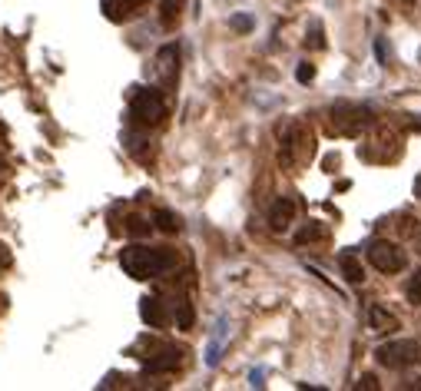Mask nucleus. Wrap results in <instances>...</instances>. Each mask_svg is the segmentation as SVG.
<instances>
[{"label": "nucleus", "mask_w": 421, "mask_h": 391, "mask_svg": "<svg viewBox=\"0 0 421 391\" xmlns=\"http://www.w3.org/2000/svg\"><path fill=\"white\" fill-rule=\"evenodd\" d=\"M119 265L130 279H156V275H166L176 265V255L169 249H150V245H130L119 252Z\"/></svg>", "instance_id": "1"}, {"label": "nucleus", "mask_w": 421, "mask_h": 391, "mask_svg": "<svg viewBox=\"0 0 421 391\" xmlns=\"http://www.w3.org/2000/svg\"><path fill=\"white\" fill-rule=\"evenodd\" d=\"M312 156V137L305 133L302 123H286L279 130V159L288 170H299L302 163H309Z\"/></svg>", "instance_id": "2"}, {"label": "nucleus", "mask_w": 421, "mask_h": 391, "mask_svg": "<svg viewBox=\"0 0 421 391\" xmlns=\"http://www.w3.org/2000/svg\"><path fill=\"white\" fill-rule=\"evenodd\" d=\"M371 123V110L358 106V103H335L329 110V130L338 137H358Z\"/></svg>", "instance_id": "3"}, {"label": "nucleus", "mask_w": 421, "mask_h": 391, "mask_svg": "<svg viewBox=\"0 0 421 391\" xmlns=\"http://www.w3.org/2000/svg\"><path fill=\"white\" fill-rule=\"evenodd\" d=\"M130 117L136 123H143V126H156V123H163L166 119V100H163V93L159 90H136L133 103H130Z\"/></svg>", "instance_id": "4"}, {"label": "nucleus", "mask_w": 421, "mask_h": 391, "mask_svg": "<svg viewBox=\"0 0 421 391\" xmlns=\"http://www.w3.org/2000/svg\"><path fill=\"white\" fill-rule=\"evenodd\" d=\"M375 358H378V365H385V368H408V365H418L421 361V345L411 339L388 341V345H378V348H375Z\"/></svg>", "instance_id": "5"}, {"label": "nucleus", "mask_w": 421, "mask_h": 391, "mask_svg": "<svg viewBox=\"0 0 421 391\" xmlns=\"http://www.w3.org/2000/svg\"><path fill=\"white\" fill-rule=\"evenodd\" d=\"M369 262L375 265V269H378V272H385V275L402 272L404 265H408V259H404V249H398L395 242H371Z\"/></svg>", "instance_id": "6"}, {"label": "nucleus", "mask_w": 421, "mask_h": 391, "mask_svg": "<svg viewBox=\"0 0 421 391\" xmlns=\"http://www.w3.org/2000/svg\"><path fill=\"white\" fill-rule=\"evenodd\" d=\"M292 219H295V199L292 196H279L269 209V225L275 232H286L288 225H292Z\"/></svg>", "instance_id": "7"}, {"label": "nucleus", "mask_w": 421, "mask_h": 391, "mask_svg": "<svg viewBox=\"0 0 421 391\" xmlns=\"http://www.w3.org/2000/svg\"><path fill=\"white\" fill-rule=\"evenodd\" d=\"M183 365V352L179 348H163L159 355H150L143 361V368L150 374H163V372H176Z\"/></svg>", "instance_id": "8"}, {"label": "nucleus", "mask_w": 421, "mask_h": 391, "mask_svg": "<svg viewBox=\"0 0 421 391\" xmlns=\"http://www.w3.org/2000/svg\"><path fill=\"white\" fill-rule=\"evenodd\" d=\"M139 315H143V322L150 325V328H163V325L169 322V312H166V305H163L159 295L139 299Z\"/></svg>", "instance_id": "9"}, {"label": "nucleus", "mask_w": 421, "mask_h": 391, "mask_svg": "<svg viewBox=\"0 0 421 391\" xmlns=\"http://www.w3.org/2000/svg\"><path fill=\"white\" fill-rule=\"evenodd\" d=\"M156 70H159L163 83H173V80H176V73H179V47H176V43L159 47V53H156Z\"/></svg>", "instance_id": "10"}, {"label": "nucleus", "mask_w": 421, "mask_h": 391, "mask_svg": "<svg viewBox=\"0 0 421 391\" xmlns=\"http://www.w3.org/2000/svg\"><path fill=\"white\" fill-rule=\"evenodd\" d=\"M365 319H369L371 332H395V328H398V319H395L382 302H371V305L365 308Z\"/></svg>", "instance_id": "11"}, {"label": "nucleus", "mask_w": 421, "mask_h": 391, "mask_svg": "<svg viewBox=\"0 0 421 391\" xmlns=\"http://www.w3.org/2000/svg\"><path fill=\"white\" fill-rule=\"evenodd\" d=\"M338 265H342V275H345V282H352V285H362V282H365V265H362V259H358L352 249L338 255Z\"/></svg>", "instance_id": "12"}, {"label": "nucleus", "mask_w": 421, "mask_h": 391, "mask_svg": "<svg viewBox=\"0 0 421 391\" xmlns=\"http://www.w3.org/2000/svg\"><path fill=\"white\" fill-rule=\"evenodd\" d=\"M146 0H103V14L110 20H123V17H130L136 7H143Z\"/></svg>", "instance_id": "13"}, {"label": "nucleus", "mask_w": 421, "mask_h": 391, "mask_svg": "<svg viewBox=\"0 0 421 391\" xmlns=\"http://www.w3.org/2000/svg\"><path fill=\"white\" fill-rule=\"evenodd\" d=\"M325 236H329V229H325L322 222H309V225H302V229L295 232V242H299V245H312V242H322Z\"/></svg>", "instance_id": "14"}, {"label": "nucleus", "mask_w": 421, "mask_h": 391, "mask_svg": "<svg viewBox=\"0 0 421 391\" xmlns=\"http://www.w3.org/2000/svg\"><path fill=\"white\" fill-rule=\"evenodd\" d=\"M179 7H183V0H159V23L173 27L179 20Z\"/></svg>", "instance_id": "15"}, {"label": "nucleus", "mask_w": 421, "mask_h": 391, "mask_svg": "<svg viewBox=\"0 0 421 391\" xmlns=\"http://www.w3.org/2000/svg\"><path fill=\"white\" fill-rule=\"evenodd\" d=\"M153 219H156V229H159V232H166V236L179 232V216H176V212H169V209H159Z\"/></svg>", "instance_id": "16"}, {"label": "nucleus", "mask_w": 421, "mask_h": 391, "mask_svg": "<svg viewBox=\"0 0 421 391\" xmlns=\"http://www.w3.org/2000/svg\"><path fill=\"white\" fill-rule=\"evenodd\" d=\"M193 322H196V312H193V305H189L186 299H179V305H176V328H179V332H189V328H193Z\"/></svg>", "instance_id": "17"}, {"label": "nucleus", "mask_w": 421, "mask_h": 391, "mask_svg": "<svg viewBox=\"0 0 421 391\" xmlns=\"http://www.w3.org/2000/svg\"><path fill=\"white\" fill-rule=\"evenodd\" d=\"M305 47H309V50H325V34H322L319 20L309 27V34H305Z\"/></svg>", "instance_id": "18"}, {"label": "nucleus", "mask_w": 421, "mask_h": 391, "mask_svg": "<svg viewBox=\"0 0 421 391\" xmlns=\"http://www.w3.org/2000/svg\"><path fill=\"white\" fill-rule=\"evenodd\" d=\"M229 27H233L236 34H253L255 17H249V14H233V17H229Z\"/></svg>", "instance_id": "19"}, {"label": "nucleus", "mask_w": 421, "mask_h": 391, "mask_svg": "<svg viewBox=\"0 0 421 391\" xmlns=\"http://www.w3.org/2000/svg\"><path fill=\"white\" fill-rule=\"evenodd\" d=\"M404 295H408V302H411V305H421V269H415V275L408 279Z\"/></svg>", "instance_id": "20"}, {"label": "nucleus", "mask_w": 421, "mask_h": 391, "mask_svg": "<svg viewBox=\"0 0 421 391\" xmlns=\"http://www.w3.org/2000/svg\"><path fill=\"white\" fill-rule=\"evenodd\" d=\"M126 229H130V236H146V232H150L153 225H150V222H146V219H139V216H133Z\"/></svg>", "instance_id": "21"}, {"label": "nucleus", "mask_w": 421, "mask_h": 391, "mask_svg": "<svg viewBox=\"0 0 421 391\" xmlns=\"http://www.w3.org/2000/svg\"><path fill=\"white\" fill-rule=\"evenodd\" d=\"M295 80H299V83H312V80H315V67H312V63H299Z\"/></svg>", "instance_id": "22"}, {"label": "nucleus", "mask_w": 421, "mask_h": 391, "mask_svg": "<svg viewBox=\"0 0 421 391\" xmlns=\"http://www.w3.org/2000/svg\"><path fill=\"white\" fill-rule=\"evenodd\" d=\"M355 388H358V391H362V388H365V391H378L382 385H378V378H375V374H362V378L355 381Z\"/></svg>", "instance_id": "23"}, {"label": "nucleus", "mask_w": 421, "mask_h": 391, "mask_svg": "<svg viewBox=\"0 0 421 391\" xmlns=\"http://www.w3.org/2000/svg\"><path fill=\"white\" fill-rule=\"evenodd\" d=\"M7 265H10V249L0 242V269H7Z\"/></svg>", "instance_id": "24"}, {"label": "nucleus", "mask_w": 421, "mask_h": 391, "mask_svg": "<svg viewBox=\"0 0 421 391\" xmlns=\"http://www.w3.org/2000/svg\"><path fill=\"white\" fill-rule=\"evenodd\" d=\"M404 388H421V378H408V381H404Z\"/></svg>", "instance_id": "25"}, {"label": "nucleus", "mask_w": 421, "mask_h": 391, "mask_svg": "<svg viewBox=\"0 0 421 391\" xmlns=\"http://www.w3.org/2000/svg\"><path fill=\"white\" fill-rule=\"evenodd\" d=\"M415 196H418V199H421V176H418V179H415Z\"/></svg>", "instance_id": "26"}, {"label": "nucleus", "mask_w": 421, "mask_h": 391, "mask_svg": "<svg viewBox=\"0 0 421 391\" xmlns=\"http://www.w3.org/2000/svg\"><path fill=\"white\" fill-rule=\"evenodd\" d=\"M404 3H415V0H404Z\"/></svg>", "instance_id": "27"}]
</instances>
